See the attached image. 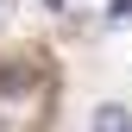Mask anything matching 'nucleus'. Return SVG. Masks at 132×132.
Returning <instances> with one entry per match:
<instances>
[{"instance_id": "f257e3e1", "label": "nucleus", "mask_w": 132, "mask_h": 132, "mask_svg": "<svg viewBox=\"0 0 132 132\" xmlns=\"http://www.w3.org/2000/svg\"><path fill=\"white\" fill-rule=\"evenodd\" d=\"M94 132H132L126 107H94Z\"/></svg>"}]
</instances>
